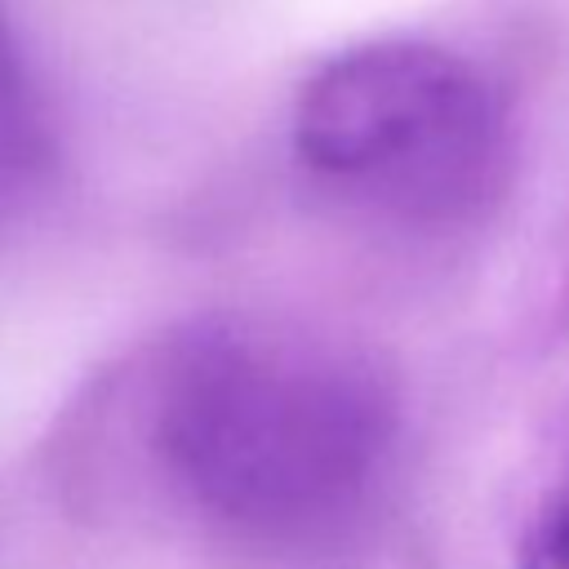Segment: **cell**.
Wrapping results in <instances>:
<instances>
[{
  "instance_id": "1",
  "label": "cell",
  "mask_w": 569,
  "mask_h": 569,
  "mask_svg": "<svg viewBox=\"0 0 569 569\" xmlns=\"http://www.w3.org/2000/svg\"><path fill=\"white\" fill-rule=\"evenodd\" d=\"M133 409L160 485L244 533L329 516L373 453V400L351 369L253 325H209L160 347Z\"/></svg>"
},
{
  "instance_id": "2",
  "label": "cell",
  "mask_w": 569,
  "mask_h": 569,
  "mask_svg": "<svg viewBox=\"0 0 569 569\" xmlns=\"http://www.w3.org/2000/svg\"><path fill=\"white\" fill-rule=\"evenodd\" d=\"M493 124L471 62L422 40H369L302 84L293 151L325 182L396 209H445L476 191Z\"/></svg>"
},
{
  "instance_id": "3",
  "label": "cell",
  "mask_w": 569,
  "mask_h": 569,
  "mask_svg": "<svg viewBox=\"0 0 569 569\" xmlns=\"http://www.w3.org/2000/svg\"><path fill=\"white\" fill-rule=\"evenodd\" d=\"M49 160V129L36 102V84L0 31V200L27 191Z\"/></svg>"
},
{
  "instance_id": "4",
  "label": "cell",
  "mask_w": 569,
  "mask_h": 569,
  "mask_svg": "<svg viewBox=\"0 0 569 569\" xmlns=\"http://www.w3.org/2000/svg\"><path fill=\"white\" fill-rule=\"evenodd\" d=\"M516 569H569V462L533 507Z\"/></svg>"
}]
</instances>
